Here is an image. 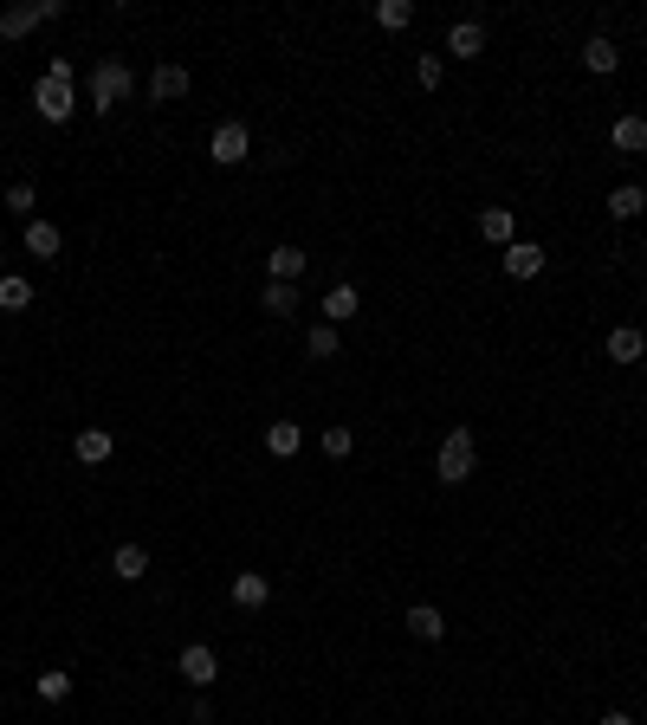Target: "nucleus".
<instances>
[{
    "label": "nucleus",
    "mask_w": 647,
    "mask_h": 725,
    "mask_svg": "<svg viewBox=\"0 0 647 725\" xmlns=\"http://www.w3.org/2000/svg\"><path fill=\"white\" fill-rule=\"evenodd\" d=\"M473 467H479V434L473 428H453L447 441H440V454H434V473L447 486H466V480H473Z\"/></svg>",
    "instance_id": "1"
},
{
    "label": "nucleus",
    "mask_w": 647,
    "mask_h": 725,
    "mask_svg": "<svg viewBox=\"0 0 647 725\" xmlns=\"http://www.w3.org/2000/svg\"><path fill=\"white\" fill-rule=\"evenodd\" d=\"M85 85H91V111H117V104L123 98H130V72H123V65L117 59H98V65H91V78H85Z\"/></svg>",
    "instance_id": "2"
},
{
    "label": "nucleus",
    "mask_w": 647,
    "mask_h": 725,
    "mask_svg": "<svg viewBox=\"0 0 647 725\" xmlns=\"http://www.w3.org/2000/svg\"><path fill=\"white\" fill-rule=\"evenodd\" d=\"M33 111L46 123H72V111H78L72 78H39V85H33Z\"/></svg>",
    "instance_id": "3"
},
{
    "label": "nucleus",
    "mask_w": 647,
    "mask_h": 725,
    "mask_svg": "<svg viewBox=\"0 0 647 725\" xmlns=\"http://www.w3.org/2000/svg\"><path fill=\"white\" fill-rule=\"evenodd\" d=\"M208 156L220 162V169H233V162H246L253 156V130H246V123H214V136H208Z\"/></svg>",
    "instance_id": "4"
},
{
    "label": "nucleus",
    "mask_w": 647,
    "mask_h": 725,
    "mask_svg": "<svg viewBox=\"0 0 647 725\" xmlns=\"http://www.w3.org/2000/svg\"><path fill=\"white\" fill-rule=\"evenodd\" d=\"M175 674H182L188 687H214V680H220V654L208 648V641H188L182 661H175Z\"/></svg>",
    "instance_id": "5"
},
{
    "label": "nucleus",
    "mask_w": 647,
    "mask_h": 725,
    "mask_svg": "<svg viewBox=\"0 0 647 725\" xmlns=\"http://www.w3.org/2000/svg\"><path fill=\"white\" fill-rule=\"evenodd\" d=\"M188 85H195V78H188V65H156V72H149V98H156V104L188 98Z\"/></svg>",
    "instance_id": "6"
},
{
    "label": "nucleus",
    "mask_w": 647,
    "mask_h": 725,
    "mask_svg": "<svg viewBox=\"0 0 647 725\" xmlns=\"http://www.w3.org/2000/svg\"><path fill=\"white\" fill-rule=\"evenodd\" d=\"M505 272H512V279H538L544 272V246L538 240H512L505 246Z\"/></svg>",
    "instance_id": "7"
},
{
    "label": "nucleus",
    "mask_w": 647,
    "mask_h": 725,
    "mask_svg": "<svg viewBox=\"0 0 647 725\" xmlns=\"http://www.w3.org/2000/svg\"><path fill=\"white\" fill-rule=\"evenodd\" d=\"M447 52H453V59H479V52H486V26H479V20H453Z\"/></svg>",
    "instance_id": "8"
},
{
    "label": "nucleus",
    "mask_w": 647,
    "mask_h": 725,
    "mask_svg": "<svg viewBox=\"0 0 647 725\" xmlns=\"http://www.w3.org/2000/svg\"><path fill=\"white\" fill-rule=\"evenodd\" d=\"M110 570H117V583H143L149 577V551L143 544H117V551H110Z\"/></svg>",
    "instance_id": "9"
},
{
    "label": "nucleus",
    "mask_w": 647,
    "mask_h": 725,
    "mask_svg": "<svg viewBox=\"0 0 647 725\" xmlns=\"http://www.w3.org/2000/svg\"><path fill=\"white\" fill-rule=\"evenodd\" d=\"M72 454H78V467H104V460L117 454V441H110L104 428H85V434L72 441Z\"/></svg>",
    "instance_id": "10"
},
{
    "label": "nucleus",
    "mask_w": 647,
    "mask_h": 725,
    "mask_svg": "<svg viewBox=\"0 0 647 725\" xmlns=\"http://www.w3.org/2000/svg\"><path fill=\"white\" fill-rule=\"evenodd\" d=\"M641 357H647V337L635 324H615L609 331V363H641Z\"/></svg>",
    "instance_id": "11"
},
{
    "label": "nucleus",
    "mask_w": 647,
    "mask_h": 725,
    "mask_svg": "<svg viewBox=\"0 0 647 725\" xmlns=\"http://www.w3.org/2000/svg\"><path fill=\"white\" fill-rule=\"evenodd\" d=\"M305 266H311V259L298 253V246H272V259H266V272L279 285H298V279H305Z\"/></svg>",
    "instance_id": "12"
},
{
    "label": "nucleus",
    "mask_w": 647,
    "mask_h": 725,
    "mask_svg": "<svg viewBox=\"0 0 647 725\" xmlns=\"http://www.w3.org/2000/svg\"><path fill=\"white\" fill-rule=\"evenodd\" d=\"M233 603H240V609H266L272 603V583L259 577V570H240V577H233Z\"/></svg>",
    "instance_id": "13"
},
{
    "label": "nucleus",
    "mask_w": 647,
    "mask_h": 725,
    "mask_svg": "<svg viewBox=\"0 0 647 725\" xmlns=\"http://www.w3.org/2000/svg\"><path fill=\"white\" fill-rule=\"evenodd\" d=\"M479 240H492V246H512V240H518L512 208H486V214H479Z\"/></svg>",
    "instance_id": "14"
},
{
    "label": "nucleus",
    "mask_w": 647,
    "mask_h": 725,
    "mask_svg": "<svg viewBox=\"0 0 647 725\" xmlns=\"http://www.w3.org/2000/svg\"><path fill=\"white\" fill-rule=\"evenodd\" d=\"M408 635H415V641H440V635H447V615H440L434 603H415V609H408Z\"/></svg>",
    "instance_id": "15"
},
{
    "label": "nucleus",
    "mask_w": 647,
    "mask_h": 725,
    "mask_svg": "<svg viewBox=\"0 0 647 725\" xmlns=\"http://www.w3.org/2000/svg\"><path fill=\"white\" fill-rule=\"evenodd\" d=\"M583 65H589V72H596V78H609L615 72V65H622V52H615V39H583Z\"/></svg>",
    "instance_id": "16"
},
{
    "label": "nucleus",
    "mask_w": 647,
    "mask_h": 725,
    "mask_svg": "<svg viewBox=\"0 0 647 725\" xmlns=\"http://www.w3.org/2000/svg\"><path fill=\"white\" fill-rule=\"evenodd\" d=\"M26 253H39V259L65 253V234H59L52 221H26Z\"/></svg>",
    "instance_id": "17"
},
{
    "label": "nucleus",
    "mask_w": 647,
    "mask_h": 725,
    "mask_svg": "<svg viewBox=\"0 0 647 725\" xmlns=\"http://www.w3.org/2000/svg\"><path fill=\"white\" fill-rule=\"evenodd\" d=\"M266 447H272L279 460H292L298 447H305V428H298V421H272V428H266Z\"/></svg>",
    "instance_id": "18"
},
{
    "label": "nucleus",
    "mask_w": 647,
    "mask_h": 725,
    "mask_svg": "<svg viewBox=\"0 0 647 725\" xmlns=\"http://www.w3.org/2000/svg\"><path fill=\"white\" fill-rule=\"evenodd\" d=\"M641 208H647V188H641V182H622V188L609 195V214H615V221H635Z\"/></svg>",
    "instance_id": "19"
},
{
    "label": "nucleus",
    "mask_w": 647,
    "mask_h": 725,
    "mask_svg": "<svg viewBox=\"0 0 647 725\" xmlns=\"http://www.w3.org/2000/svg\"><path fill=\"white\" fill-rule=\"evenodd\" d=\"M615 149H628V156H641V149H647V123L641 117H615Z\"/></svg>",
    "instance_id": "20"
},
{
    "label": "nucleus",
    "mask_w": 647,
    "mask_h": 725,
    "mask_svg": "<svg viewBox=\"0 0 647 725\" xmlns=\"http://www.w3.org/2000/svg\"><path fill=\"white\" fill-rule=\"evenodd\" d=\"M408 20H415V0H376V26L382 33H402Z\"/></svg>",
    "instance_id": "21"
},
{
    "label": "nucleus",
    "mask_w": 647,
    "mask_h": 725,
    "mask_svg": "<svg viewBox=\"0 0 647 725\" xmlns=\"http://www.w3.org/2000/svg\"><path fill=\"white\" fill-rule=\"evenodd\" d=\"M343 318H356V285H330L324 298V324H343Z\"/></svg>",
    "instance_id": "22"
},
{
    "label": "nucleus",
    "mask_w": 647,
    "mask_h": 725,
    "mask_svg": "<svg viewBox=\"0 0 647 725\" xmlns=\"http://www.w3.org/2000/svg\"><path fill=\"white\" fill-rule=\"evenodd\" d=\"M39 26V7H7L0 13V39H26Z\"/></svg>",
    "instance_id": "23"
},
{
    "label": "nucleus",
    "mask_w": 647,
    "mask_h": 725,
    "mask_svg": "<svg viewBox=\"0 0 647 725\" xmlns=\"http://www.w3.org/2000/svg\"><path fill=\"white\" fill-rule=\"evenodd\" d=\"M33 687H39V700H46V706H59V700H72V674H65V667H52V674H39V680H33Z\"/></svg>",
    "instance_id": "24"
},
{
    "label": "nucleus",
    "mask_w": 647,
    "mask_h": 725,
    "mask_svg": "<svg viewBox=\"0 0 647 725\" xmlns=\"http://www.w3.org/2000/svg\"><path fill=\"white\" fill-rule=\"evenodd\" d=\"M33 305V285L20 279V272H7V279H0V311H26Z\"/></svg>",
    "instance_id": "25"
},
{
    "label": "nucleus",
    "mask_w": 647,
    "mask_h": 725,
    "mask_svg": "<svg viewBox=\"0 0 647 725\" xmlns=\"http://www.w3.org/2000/svg\"><path fill=\"white\" fill-rule=\"evenodd\" d=\"M266 311H272V318H292V311H298V285L266 279Z\"/></svg>",
    "instance_id": "26"
},
{
    "label": "nucleus",
    "mask_w": 647,
    "mask_h": 725,
    "mask_svg": "<svg viewBox=\"0 0 647 725\" xmlns=\"http://www.w3.org/2000/svg\"><path fill=\"white\" fill-rule=\"evenodd\" d=\"M305 350H311V357H318V363H330V357H337V324H311Z\"/></svg>",
    "instance_id": "27"
},
{
    "label": "nucleus",
    "mask_w": 647,
    "mask_h": 725,
    "mask_svg": "<svg viewBox=\"0 0 647 725\" xmlns=\"http://www.w3.org/2000/svg\"><path fill=\"white\" fill-rule=\"evenodd\" d=\"M415 78H421V91H440V78H447V65H440L434 52H421V59H415Z\"/></svg>",
    "instance_id": "28"
},
{
    "label": "nucleus",
    "mask_w": 647,
    "mask_h": 725,
    "mask_svg": "<svg viewBox=\"0 0 647 725\" xmlns=\"http://www.w3.org/2000/svg\"><path fill=\"white\" fill-rule=\"evenodd\" d=\"M350 447H356L350 428H324V454H330V460H350Z\"/></svg>",
    "instance_id": "29"
},
{
    "label": "nucleus",
    "mask_w": 647,
    "mask_h": 725,
    "mask_svg": "<svg viewBox=\"0 0 647 725\" xmlns=\"http://www.w3.org/2000/svg\"><path fill=\"white\" fill-rule=\"evenodd\" d=\"M33 201H39L33 182H13V188H7V208H13V214H33Z\"/></svg>",
    "instance_id": "30"
},
{
    "label": "nucleus",
    "mask_w": 647,
    "mask_h": 725,
    "mask_svg": "<svg viewBox=\"0 0 647 725\" xmlns=\"http://www.w3.org/2000/svg\"><path fill=\"white\" fill-rule=\"evenodd\" d=\"M596 725H635V719H628V713H602Z\"/></svg>",
    "instance_id": "31"
},
{
    "label": "nucleus",
    "mask_w": 647,
    "mask_h": 725,
    "mask_svg": "<svg viewBox=\"0 0 647 725\" xmlns=\"http://www.w3.org/2000/svg\"><path fill=\"white\" fill-rule=\"evenodd\" d=\"M641 311H647V298H641Z\"/></svg>",
    "instance_id": "32"
}]
</instances>
